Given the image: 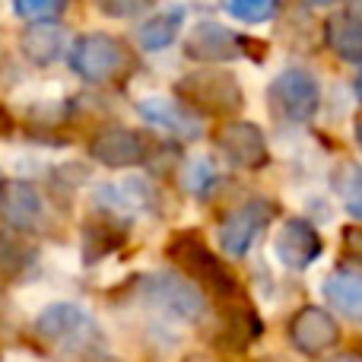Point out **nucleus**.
Instances as JSON below:
<instances>
[{"label": "nucleus", "instance_id": "nucleus-1", "mask_svg": "<svg viewBox=\"0 0 362 362\" xmlns=\"http://www.w3.org/2000/svg\"><path fill=\"white\" fill-rule=\"evenodd\" d=\"M35 334L64 356H95L105 346L102 327L83 305L54 302L35 318Z\"/></svg>", "mask_w": 362, "mask_h": 362}, {"label": "nucleus", "instance_id": "nucleus-2", "mask_svg": "<svg viewBox=\"0 0 362 362\" xmlns=\"http://www.w3.org/2000/svg\"><path fill=\"white\" fill-rule=\"evenodd\" d=\"M165 255L175 264L185 276H191L194 283H200L204 289H210L219 299H235L238 296V280L223 261L219 255H213V248L204 242V235L194 229L175 232L165 245Z\"/></svg>", "mask_w": 362, "mask_h": 362}, {"label": "nucleus", "instance_id": "nucleus-3", "mask_svg": "<svg viewBox=\"0 0 362 362\" xmlns=\"http://www.w3.org/2000/svg\"><path fill=\"white\" fill-rule=\"evenodd\" d=\"M175 99L187 112L229 118L245 105V93L229 70H194L175 83Z\"/></svg>", "mask_w": 362, "mask_h": 362}, {"label": "nucleus", "instance_id": "nucleus-4", "mask_svg": "<svg viewBox=\"0 0 362 362\" xmlns=\"http://www.w3.org/2000/svg\"><path fill=\"white\" fill-rule=\"evenodd\" d=\"M70 70L86 83H112L131 67V48L118 35L108 32H86L74 42L67 54Z\"/></svg>", "mask_w": 362, "mask_h": 362}, {"label": "nucleus", "instance_id": "nucleus-5", "mask_svg": "<svg viewBox=\"0 0 362 362\" xmlns=\"http://www.w3.org/2000/svg\"><path fill=\"white\" fill-rule=\"evenodd\" d=\"M137 296L146 305L172 315L178 321H197L204 315V296L191 280L175 274H150L137 280Z\"/></svg>", "mask_w": 362, "mask_h": 362}, {"label": "nucleus", "instance_id": "nucleus-6", "mask_svg": "<svg viewBox=\"0 0 362 362\" xmlns=\"http://www.w3.org/2000/svg\"><path fill=\"white\" fill-rule=\"evenodd\" d=\"M270 105H274V112L280 115V118L286 121H296V124H302V121H308L315 112H318V80H315L308 70L302 67H286L280 76H276L274 83H270Z\"/></svg>", "mask_w": 362, "mask_h": 362}, {"label": "nucleus", "instance_id": "nucleus-7", "mask_svg": "<svg viewBox=\"0 0 362 362\" xmlns=\"http://www.w3.org/2000/svg\"><path fill=\"white\" fill-rule=\"evenodd\" d=\"M276 216V204L267 197H255L248 204H242L238 210H232L229 216L219 223V245L229 257H245L248 248L257 242L261 229H267V223Z\"/></svg>", "mask_w": 362, "mask_h": 362}, {"label": "nucleus", "instance_id": "nucleus-8", "mask_svg": "<svg viewBox=\"0 0 362 362\" xmlns=\"http://www.w3.org/2000/svg\"><path fill=\"white\" fill-rule=\"evenodd\" d=\"M153 140L131 127H105L89 140V156L105 169H134L153 156Z\"/></svg>", "mask_w": 362, "mask_h": 362}, {"label": "nucleus", "instance_id": "nucleus-9", "mask_svg": "<svg viewBox=\"0 0 362 362\" xmlns=\"http://www.w3.org/2000/svg\"><path fill=\"white\" fill-rule=\"evenodd\" d=\"M213 140H216L219 153H223L235 169L255 172V169H264L270 159L264 131L255 124V121H226Z\"/></svg>", "mask_w": 362, "mask_h": 362}, {"label": "nucleus", "instance_id": "nucleus-10", "mask_svg": "<svg viewBox=\"0 0 362 362\" xmlns=\"http://www.w3.org/2000/svg\"><path fill=\"white\" fill-rule=\"evenodd\" d=\"M42 216H45V200L32 181L23 178L0 181V223L6 229L25 235V232L42 226Z\"/></svg>", "mask_w": 362, "mask_h": 362}, {"label": "nucleus", "instance_id": "nucleus-11", "mask_svg": "<svg viewBox=\"0 0 362 362\" xmlns=\"http://www.w3.org/2000/svg\"><path fill=\"white\" fill-rule=\"evenodd\" d=\"M340 327L325 308L318 305H302L299 312L289 318V344L305 356H321L325 350L337 346Z\"/></svg>", "mask_w": 362, "mask_h": 362}, {"label": "nucleus", "instance_id": "nucleus-12", "mask_svg": "<svg viewBox=\"0 0 362 362\" xmlns=\"http://www.w3.org/2000/svg\"><path fill=\"white\" fill-rule=\"evenodd\" d=\"M274 251L283 267L305 270L321 257V235L308 219H289L274 238Z\"/></svg>", "mask_w": 362, "mask_h": 362}, {"label": "nucleus", "instance_id": "nucleus-13", "mask_svg": "<svg viewBox=\"0 0 362 362\" xmlns=\"http://www.w3.org/2000/svg\"><path fill=\"white\" fill-rule=\"evenodd\" d=\"M185 54L191 57V61H204V64L232 61V57L245 54L242 51V35H235L232 29H226V25H219V23L204 19V23H197L191 29V35H187Z\"/></svg>", "mask_w": 362, "mask_h": 362}, {"label": "nucleus", "instance_id": "nucleus-14", "mask_svg": "<svg viewBox=\"0 0 362 362\" xmlns=\"http://www.w3.org/2000/svg\"><path fill=\"white\" fill-rule=\"evenodd\" d=\"M64 45H67V32L61 23H29L19 35L23 57L35 67H51L54 61H61Z\"/></svg>", "mask_w": 362, "mask_h": 362}, {"label": "nucleus", "instance_id": "nucleus-15", "mask_svg": "<svg viewBox=\"0 0 362 362\" xmlns=\"http://www.w3.org/2000/svg\"><path fill=\"white\" fill-rule=\"evenodd\" d=\"M137 112H140V118L144 121L165 127V131L178 134V137H185V140L200 137V121L194 118V112H187L181 102H169V99L153 95V99L137 102Z\"/></svg>", "mask_w": 362, "mask_h": 362}, {"label": "nucleus", "instance_id": "nucleus-16", "mask_svg": "<svg viewBox=\"0 0 362 362\" xmlns=\"http://www.w3.org/2000/svg\"><path fill=\"white\" fill-rule=\"evenodd\" d=\"M325 38H327V48L340 61H350V64L362 61V19L356 13L350 10L334 13L325 25Z\"/></svg>", "mask_w": 362, "mask_h": 362}, {"label": "nucleus", "instance_id": "nucleus-17", "mask_svg": "<svg viewBox=\"0 0 362 362\" xmlns=\"http://www.w3.org/2000/svg\"><path fill=\"white\" fill-rule=\"evenodd\" d=\"M124 242H127V232L118 223H112V219H86L83 223V238H80L83 264H95L102 257L115 255Z\"/></svg>", "mask_w": 362, "mask_h": 362}, {"label": "nucleus", "instance_id": "nucleus-18", "mask_svg": "<svg viewBox=\"0 0 362 362\" xmlns=\"http://www.w3.org/2000/svg\"><path fill=\"white\" fill-rule=\"evenodd\" d=\"M261 331H264V325L255 315V308L235 305L229 315H226L223 334H219V346H223V350H232V353H242L261 337Z\"/></svg>", "mask_w": 362, "mask_h": 362}, {"label": "nucleus", "instance_id": "nucleus-19", "mask_svg": "<svg viewBox=\"0 0 362 362\" xmlns=\"http://www.w3.org/2000/svg\"><path fill=\"white\" fill-rule=\"evenodd\" d=\"M325 299L346 318L362 321V276L350 270H337L325 280Z\"/></svg>", "mask_w": 362, "mask_h": 362}, {"label": "nucleus", "instance_id": "nucleus-20", "mask_svg": "<svg viewBox=\"0 0 362 362\" xmlns=\"http://www.w3.org/2000/svg\"><path fill=\"white\" fill-rule=\"evenodd\" d=\"M181 23H185V6H172V10L153 13L150 19H144L137 29V38L146 51H163L175 42Z\"/></svg>", "mask_w": 362, "mask_h": 362}, {"label": "nucleus", "instance_id": "nucleus-21", "mask_svg": "<svg viewBox=\"0 0 362 362\" xmlns=\"http://www.w3.org/2000/svg\"><path fill=\"white\" fill-rule=\"evenodd\" d=\"M32 264H35V245H29L13 229H0V276L19 280Z\"/></svg>", "mask_w": 362, "mask_h": 362}, {"label": "nucleus", "instance_id": "nucleus-22", "mask_svg": "<svg viewBox=\"0 0 362 362\" xmlns=\"http://www.w3.org/2000/svg\"><path fill=\"white\" fill-rule=\"evenodd\" d=\"M334 187H337L346 210L356 219H362V165H356V163L340 165L337 178H334Z\"/></svg>", "mask_w": 362, "mask_h": 362}, {"label": "nucleus", "instance_id": "nucleus-23", "mask_svg": "<svg viewBox=\"0 0 362 362\" xmlns=\"http://www.w3.org/2000/svg\"><path fill=\"white\" fill-rule=\"evenodd\" d=\"M181 181H185V187L194 197H206V194L216 187L219 172L210 159H191V163L185 165V172H181Z\"/></svg>", "mask_w": 362, "mask_h": 362}, {"label": "nucleus", "instance_id": "nucleus-24", "mask_svg": "<svg viewBox=\"0 0 362 362\" xmlns=\"http://www.w3.org/2000/svg\"><path fill=\"white\" fill-rule=\"evenodd\" d=\"M67 4L61 0H16L13 4V13L29 23H57V16H64Z\"/></svg>", "mask_w": 362, "mask_h": 362}, {"label": "nucleus", "instance_id": "nucleus-25", "mask_svg": "<svg viewBox=\"0 0 362 362\" xmlns=\"http://www.w3.org/2000/svg\"><path fill=\"white\" fill-rule=\"evenodd\" d=\"M226 13L242 19V23H264V19H274L280 6L274 0H232V4H226Z\"/></svg>", "mask_w": 362, "mask_h": 362}, {"label": "nucleus", "instance_id": "nucleus-26", "mask_svg": "<svg viewBox=\"0 0 362 362\" xmlns=\"http://www.w3.org/2000/svg\"><path fill=\"white\" fill-rule=\"evenodd\" d=\"M340 245H344V255L350 257V261L362 264V226H344Z\"/></svg>", "mask_w": 362, "mask_h": 362}, {"label": "nucleus", "instance_id": "nucleus-27", "mask_svg": "<svg viewBox=\"0 0 362 362\" xmlns=\"http://www.w3.org/2000/svg\"><path fill=\"white\" fill-rule=\"evenodd\" d=\"M99 6V13H105V16H118V19H131V16H140V13H146L150 6L146 4H112V0H102V4H95Z\"/></svg>", "mask_w": 362, "mask_h": 362}, {"label": "nucleus", "instance_id": "nucleus-28", "mask_svg": "<svg viewBox=\"0 0 362 362\" xmlns=\"http://www.w3.org/2000/svg\"><path fill=\"white\" fill-rule=\"evenodd\" d=\"M13 131H16V118H13V112L0 102V140L13 137Z\"/></svg>", "mask_w": 362, "mask_h": 362}, {"label": "nucleus", "instance_id": "nucleus-29", "mask_svg": "<svg viewBox=\"0 0 362 362\" xmlns=\"http://www.w3.org/2000/svg\"><path fill=\"white\" fill-rule=\"evenodd\" d=\"M327 362H362V353H337V356H331Z\"/></svg>", "mask_w": 362, "mask_h": 362}, {"label": "nucleus", "instance_id": "nucleus-30", "mask_svg": "<svg viewBox=\"0 0 362 362\" xmlns=\"http://www.w3.org/2000/svg\"><path fill=\"white\" fill-rule=\"evenodd\" d=\"M356 144L362 146V121H356Z\"/></svg>", "mask_w": 362, "mask_h": 362}, {"label": "nucleus", "instance_id": "nucleus-31", "mask_svg": "<svg viewBox=\"0 0 362 362\" xmlns=\"http://www.w3.org/2000/svg\"><path fill=\"white\" fill-rule=\"evenodd\" d=\"M261 362H274V359H261Z\"/></svg>", "mask_w": 362, "mask_h": 362}, {"label": "nucleus", "instance_id": "nucleus-32", "mask_svg": "<svg viewBox=\"0 0 362 362\" xmlns=\"http://www.w3.org/2000/svg\"><path fill=\"white\" fill-rule=\"evenodd\" d=\"M0 359H4V356H0Z\"/></svg>", "mask_w": 362, "mask_h": 362}]
</instances>
